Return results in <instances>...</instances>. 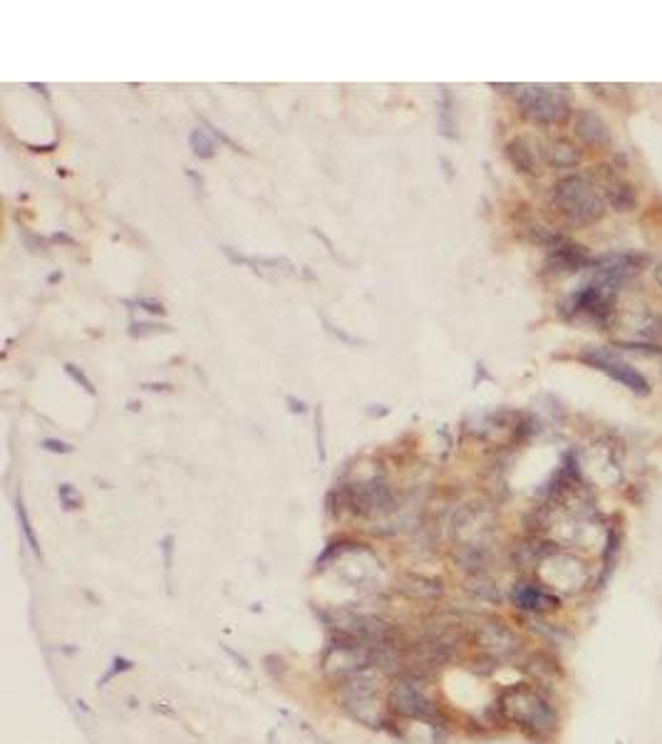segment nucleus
<instances>
[{
  "label": "nucleus",
  "instance_id": "obj_15",
  "mask_svg": "<svg viewBox=\"0 0 662 744\" xmlns=\"http://www.w3.org/2000/svg\"><path fill=\"white\" fill-rule=\"evenodd\" d=\"M189 139H191V149H194L196 157H201V159L214 157V149L216 147H214V142H211V139L206 137L204 129H194Z\"/></svg>",
  "mask_w": 662,
  "mask_h": 744
},
{
  "label": "nucleus",
  "instance_id": "obj_9",
  "mask_svg": "<svg viewBox=\"0 0 662 744\" xmlns=\"http://www.w3.org/2000/svg\"><path fill=\"white\" fill-rule=\"evenodd\" d=\"M640 266H643V258L635 256V253H605V256L591 261L588 268H593V276L608 278V281L620 286L628 278H633L640 271Z\"/></svg>",
  "mask_w": 662,
  "mask_h": 744
},
{
  "label": "nucleus",
  "instance_id": "obj_1",
  "mask_svg": "<svg viewBox=\"0 0 662 744\" xmlns=\"http://www.w3.org/2000/svg\"><path fill=\"white\" fill-rule=\"evenodd\" d=\"M496 707L501 717L519 732H524L529 740L548 742L556 737L558 712L541 687L529 685V682L504 687Z\"/></svg>",
  "mask_w": 662,
  "mask_h": 744
},
{
  "label": "nucleus",
  "instance_id": "obj_6",
  "mask_svg": "<svg viewBox=\"0 0 662 744\" xmlns=\"http://www.w3.org/2000/svg\"><path fill=\"white\" fill-rule=\"evenodd\" d=\"M581 358L586 360L588 365H593L596 370H601L608 377H613V380L620 382L623 387H628V390L635 392V395H648L650 392V382L645 380L643 372L635 370L633 365L620 360L618 355L610 353V350L593 348V350H586Z\"/></svg>",
  "mask_w": 662,
  "mask_h": 744
},
{
  "label": "nucleus",
  "instance_id": "obj_17",
  "mask_svg": "<svg viewBox=\"0 0 662 744\" xmlns=\"http://www.w3.org/2000/svg\"><path fill=\"white\" fill-rule=\"evenodd\" d=\"M65 370H67V372H70V375H72V377H75V382H80V385H82V387H85V390H87V392H90V395H95V387H92V382H90V380H87V377H85V375H82V372H80V370H77V368H75V365H65Z\"/></svg>",
  "mask_w": 662,
  "mask_h": 744
},
{
  "label": "nucleus",
  "instance_id": "obj_12",
  "mask_svg": "<svg viewBox=\"0 0 662 744\" xmlns=\"http://www.w3.org/2000/svg\"><path fill=\"white\" fill-rule=\"evenodd\" d=\"M576 134L591 147H608L610 129L593 110H581L576 117Z\"/></svg>",
  "mask_w": 662,
  "mask_h": 744
},
{
  "label": "nucleus",
  "instance_id": "obj_10",
  "mask_svg": "<svg viewBox=\"0 0 662 744\" xmlns=\"http://www.w3.org/2000/svg\"><path fill=\"white\" fill-rule=\"evenodd\" d=\"M593 258L588 256V251L583 246L571 244L566 239H556L553 241L551 251H548V266L551 271H561V273H571V271H581V268L591 266Z\"/></svg>",
  "mask_w": 662,
  "mask_h": 744
},
{
  "label": "nucleus",
  "instance_id": "obj_16",
  "mask_svg": "<svg viewBox=\"0 0 662 744\" xmlns=\"http://www.w3.org/2000/svg\"><path fill=\"white\" fill-rule=\"evenodd\" d=\"M15 506H18V519H20V526H23V534H25V539H28L30 549H33V551H35V554H38V556H40V546H38V539H35V534H33V526H30L28 511H25V504H23V499H18V504H15Z\"/></svg>",
  "mask_w": 662,
  "mask_h": 744
},
{
  "label": "nucleus",
  "instance_id": "obj_2",
  "mask_svg": "<svg viewBox=\"0 0 662 744\" xmlns=\"http://www.w3.org/2000/svg\"><path fill=\"white\" fill-rule=\"evenodd\" d=\"M553 204L573 226H591L603 219L605 194L591 174H568L553 186Z\"/></svg>",
  "mask_w": 662,
  "mask_h": 744
},
{
  "label": "nucleus",
  "instance_id": "obj_7",
  "mask_svg": "<svg viewBox=\"0 0 662 744\" xmlns=\"http://www.w3.org/2000/svg\"><path fill=\"white\" fill-rule=\"evenodd\" d=\"M511 603L519 611L531 613V616H546V613H553L561 608V598L556 593L548 591L546 586L529 581H519L511 588Z\"/></svg>",
  "mask_w": 662,
  "mask_h": 744
},
{
  "label": "nucleus",
  "instance_id": "obj_14",
  "mask_svg": "<svg viewBox=\"0 0 662 744\" xmlns=\"http://www.w3.org/2000/svg\"><path fill=\"white\" fill-rule=\"evenodd\" d=\"M578 159H581V154H578V149L573 147L571 142H566V139H558V142L553 144L551 162L556 164V167H573V164H578Z\"/></svg>",
  "mask_w": 662,
  "mask_h": 744
},
{
  "label": "nucleus",
  "instance_id": "obj_5",
  "mask_svg": "<svg viewBox=\"0 0 662 744\" xmlns=\"http://www.w3.org/2000/svg\"><path fill=\"white\" fill-rule=\"evenodd\" d=\"M390 707L402 717L422 722H439L442 720V710L437 702L427 695L420 680L415 678H400L392 682L390 687Z\"/></svg>",
  "mask_w": 662,
  "mask_h": 744
},
{
  "label": "nucleus",
  "instance_id": "obj_13",
  "mask_svg": "<svg viewBox=\"0 0 662 744\" xmlns=\"http://www.w3.org/2000/svg\"><path fill=\"white\" fill-rule=\"evenodd\" d=\"M506 154H509V159L521 169V172H536V154L526 139H514V142L506 147Z\"/></svg>",
  "mask_w": 662,
  "mask_h": 744
},
{
  "label": "nucleus",
  "instance_id": "obj_11",
  "mask_svg": "<svg viewBox=\"0 0 662 744\" xmlns=\"http://www.w3.org/2000/svg\"><path fill=\"white\" fill-rule=\"evenodd\" d=\"M603 169H605V172H598L596 179H598V184H601L605 201H608V204H613L618 211L633 209L635 201H638L633 184L625 182V179L620 177L618 172H608V167H603Z\"/></svg>",
  "mask_w": 662,
  "mask_h": 744
},
{
  "label": "nucleus",
  "instance_id": "obj_4",
  "mask_svg": "<svg viewBox=\"0 0 662 744\" xmlns=\"http://www.w3.org/2000/svg\"><path fill=\"white\" fill-rule=\"evenodd\" d=\"M615 301H618V283L601 276H593V281H588L586 286L578 288V291L563 303V310H566L568 315H578V318H586L598 325H605L610 320V315H613Z\"/></svg>",
  "mask_w": 662,
  "mask_h": 744
},
{
  "label": "nucleus",
  "instance_id": "obj_19",
  "mask_svg": "<svg viewBox=\"0 0 662 744\" xmlns=\"http://www.w3.org/2000/svg\"><path fill=\"white\" fill-rule=\"evenodd\" d=\"M43 447H45V449H48V452H62V454L72 452V447H70V444H65V442H58V439H45V442H43Z\"/></svg>",
  "mask_w": 662,
  "mask_h": 744
},
{
  "label": "nucleus",
  "instance_id": "obj_8",
  "mask_svg": "<svg viewBox=\"0 0 662 744\" xmlns=\"http://www.w3.org/2000/svg\"><path fill=\"white\" fill-rule=\"evenodd\" d=\"M477 643L494 658H509L519 650V638L501 620H484L477 628Z\"/></svg>",
  "mask_w": 662,
  "mask_h": 744
},
{
  "label": "nucleus",
  "instance_id": "obj_20",
  "mask_svg": "<svg viewBox=\"0 0 662 744\" xmlns=\"http://www.w3.org/2000/svg\"><path fill=\"white\" fill-rule=\"evenodd\" d=\"M655 276H658V283L662 286V263L658 266V271H655Z\"/></svg>",
  "mask_w": 662,
  "mask_h": 744
},
{
  "label": "nucleus",
  "instance_id": "obj_18",
  "mask_svg": "<svg viewBox=\"0 0 662 744\" xmlns=\"http://www.w3.org/2000/svg\"><path fill=\"white\" fill-rule=\"evenodd\" d=\"M60 496H62V501H65L67 509H77V506H80V499H72V487H70V484H62V487H60Z\"/></svg>",
  "mask_w": 662,
  "mask_h": 744
},
{
  "label": "nucleus",
  "instance_id": "obj_3",
  "mask_svg": "<svg viewBox=\"0 0 662 744\" xmlns=\"http://www.w3.org/2000/svg\"><path fill=\"white\" fill-rule=\"evenodd\" d=\"M514 90L521 112L531 122L558 124L566 120L568 112H571V95L566 92V87L519 85Z\"/></svg>",
  "mask_w": 662,
  "mask_h": 744
}]
</instances>
